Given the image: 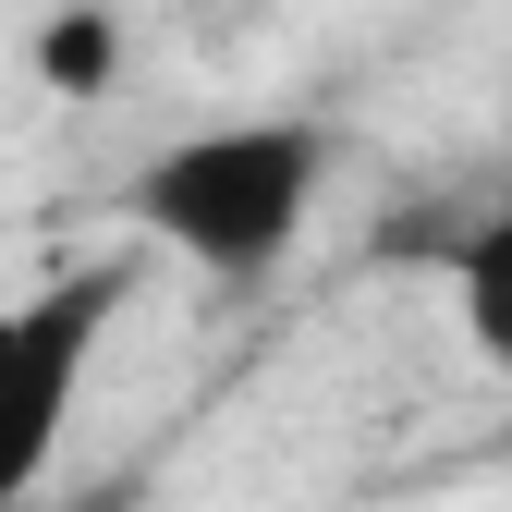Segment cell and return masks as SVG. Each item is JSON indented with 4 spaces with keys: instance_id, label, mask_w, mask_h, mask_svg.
<instances>
[{
    "instance_id": "7a4b0ae2",
    "label": "cell",
    "mask_w": 512,
    "mask_h": 512,
    "mask_svg": "<svg viewBox=\"0 0 512 512\" xmlns=\"http://www.w3.org/2000/svg\"><path fill=\"white\" fill-rule=\"evenodd\" d=\"M110 305H122V269H74V281L0 305V500H25L61 464V427L98 378Z\"/></svg>"
},
{
    "instance_id": "6da1fadb",
    "label": "cell",
    "mask_w": 512,
    "mask_h": 512,
    "mask_svg": "<svg viewBox=\"0 0 512 512\" xmlns=\"http://www.w3.org/2000/svg\"><path fill=\"white\" fill-rule=\"evenodd\" d=\"M317 183H330V122H293V110H256V122H208L135 171V208L171 256H196L220 281H256L269 256H293Z\"/></svg>"
},
{
    "instance_id": "277c9868",
    "label": "cell",
    "mask_w": 512,
    "mask_h": 512,
    "mask_svg": "<svg viewBox=\"0 0 512 512\" xmlns=\"http://www.w3.org/2000/svg\"><path fill=\"white\" fill-rule=\"evenodd\" d=\"M110 74H122V25L98 13V0H74V13L37 25V86L49 98H110Z\"/></svg>"
},
{
    "instance_id": "3957f363",
    "label": "cell",
    "mask_w": 512,
    "mask_h": 512,
    "mask_svg": "<svg viewBox=\"0 0 512 512\" xmlns=\"http://www.w3.org/2000/svg\"><path fill=\"white\" fill-rule=\"evenodd\" d=\"M452 305H464V342L488 366H512V196L452 244Z\"/></svg>"
},
{
    "instance_id": "5b68a950",
    "label": "cell",
    "mask_w": 512,
    "mask_h": 512,
    "mask_svg": "<svg viewBox=\"0 0 512 512\" xmlns=\"http://www.w3.org/2000/svg\"><path fill=\"white\" fill-rule=\"evenodd\" d=\"M0 512H147V488H135V476H98V488H49V476H37L25 500H0Z\"/></svg>"
}]
</instances>
